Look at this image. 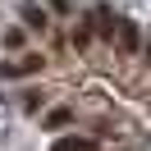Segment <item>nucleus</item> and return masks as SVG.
Here are the masks:
<instances>
[{"instance_id":"7ed1b4c3","label":"nucleus","mask_w":151,"mask_h":151,"mask_svg":"<svg viewBox=\"0 0 151 151\" xmlns=\"http://www.w3.org/2000/svg\"><path fill=\"white\" fill-rule=\"evenodd\" d=\"M23 23L37 28V32H46V28H50V14L41 9V5H23Z\"/></svg>"},{"instance_id":"f03ea898","label":"nucleus","mask_w":151,"mask_h":151,"mask_svg":"<svg viewBox=\"0 0 151 151\" xmlns=\"http://www.w3.org/2000/svg\"><path fill=\"white\" fill-rule=\"evenodd\" d=\"M101 142L96 137H87V133H73V137H60L55 142V151H96Z\"/></svg>"},{"instance_id":"423d86ee","label":"nucleus","mask_w":151,"mask_h":151,"mask_svg":"<svg viewBox=\"0 0 151 151\" xmlns=\"http://www.w3.org/2000/svg\"><path fill=\"white\" fill-rule=\"evenodd\" d=\"M23 46H28V32H23V28H9V32H5V50H23Z\"/></svg>"},{"instance_id":"20e7f679","label":"nucleus","mask_w":151,"mask_h":151,"mask_svg":"<svg viewBox=\"0 0 151 151\" xmlns=\"http://www.w3.org/2000/svg\"><path fill=\"white\" fill-rule=\"evenodd\" d=\"M73 119H78V110H69V105H55V110H50L41 124H46V128H64V124H73Z\"/></svg>"},{"instance_id":"39448f33","label":"nucleus","mask_w":151,"mask_h":151,"mask_svg":"<svg viewBox=\"0 0 151 151\" xmlns=\"http://www.w3.org/2000/svg\"><path fill=\"white\" fill-rule=\"evenodd\" d=\"M69 41H73L78 50H87V46H92V23L78 19V23H73V32H69Z\"/></svg>"},{"instance_id":"0eeeda50","label":"nucleus","mask_w":151,"mask_h":151,"mask_svg":"<svg viewBox=\"0 0 151 151\" xmlns=\"http://www.w3.org/2000/svg\"><path fill=\"white\" fill-rule=\"evenodd\" d=\"M41 101H46V92H28V96H23V105H28V110H37Z\"/></svg>"},{"instance_id":"f257e3e1","label":"nucleus","mask_w":151,"mask_h":151,"mask_svg":"<svg viewBox=\"0 0 151 151\" xmlns=\"http://www.w3.org/2000/svg\"><path fill=\"white\" fill-rule=\"evenodd\" d=\"M41 69H46V60L28 55V60H19V64H5V78H28V73H41Z\"/></svg>"}]
</instances>
